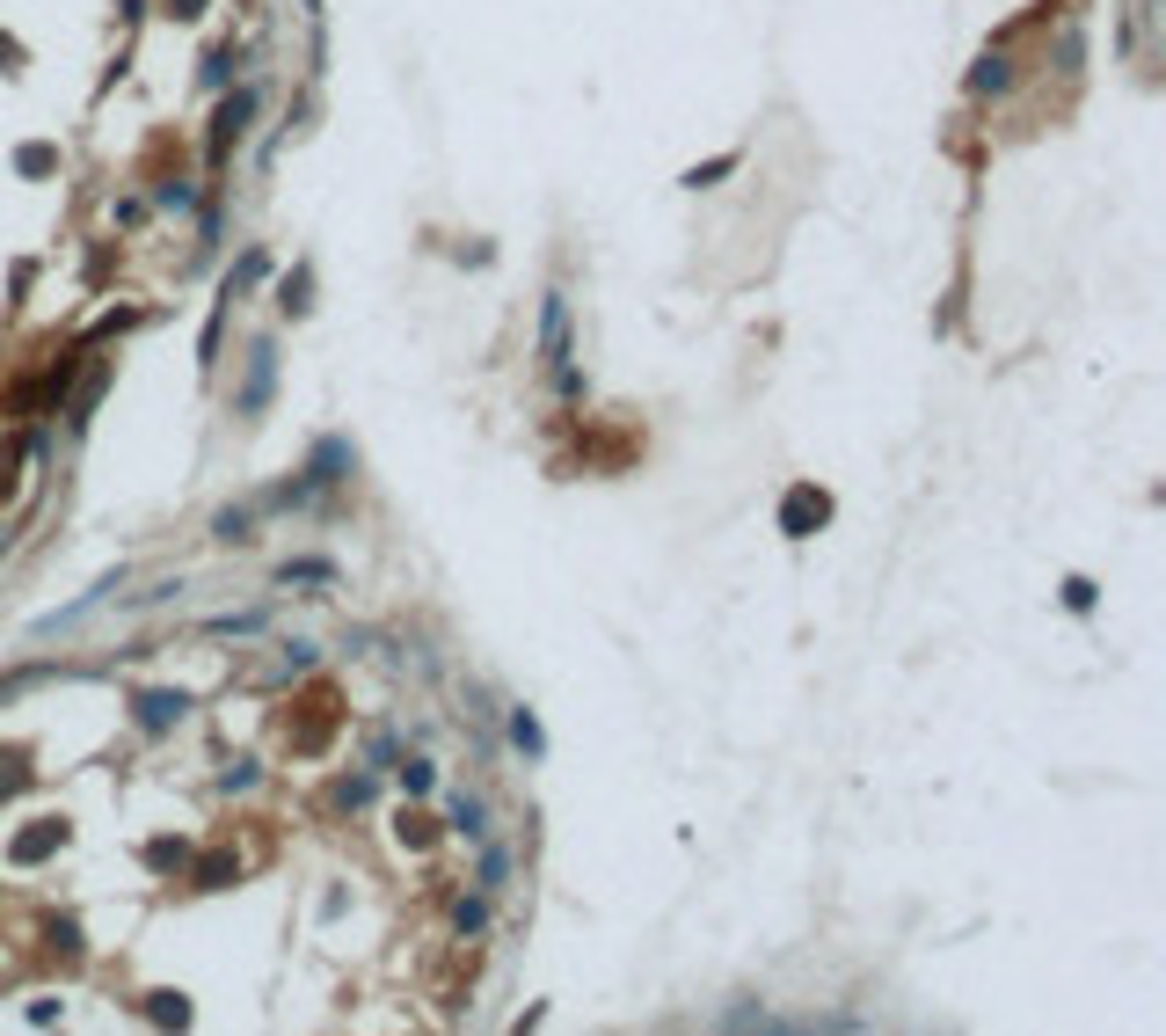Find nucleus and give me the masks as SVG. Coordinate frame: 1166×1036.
<instances>
[{
    "mask_svg": "<svg viewBox=\"0 0 1166 1036\" xmlns=\"http://www.w3.org/2000/svg\"><path fill=\"white\" fill-rule=\"evenodd\" d=\"M270 387H278V351L256 344V351H248V380H241V394H233V417L256 424V417L270 409Z\"/></svg>",
    "mask_w": 1166,
    "mask_h": 1036,
    "instance_id": "f257e3e1",
    "label": "nucleus"
},
{
    "mask_svg": "<svg viewBox=\"0 0 1166 1036\" xmlns=\"http://www.w3.org/2000/svg\"><path fill=\"white\" fill-rule=\"evenodd\" d=\"M248 117H256V88H233L219 103V117H212V162H226V146L248 132Z\"/></svg>",
    "mask_w": 1166,
    "mask_h": 1036,
    "instance_id": "f03ea898",
    "label": "nucleus"
},
{
    "mask_svg": "<svg viewBox=\"0 0 1166 1036\" xmlns=\"http://www.w3.org/2000/svg\"><path fill=\"white\" fill-rule=\"evenodd\" d=\"M540 358L569 365V299L561 292H547V307H540Z\"/></svg>",
    "mask_w": 1166,
    "mask_h": 1036,
    "instance_id": "7ed1b4c3",
    "label": "nucleus"
},
{
    "mask_svg": "<svg viewBox=\"0 0 1166 1036\" xmlns=\"http://www.w3.org/2000/svg\"><path fill=\"white\" fill-rule=\"evenodd\" d=\"M824 519H831V504H824L816 490H795V497H788V511H780V526H788L795 540H802L809 526H824Z\"/></svg>",
    "mask_w": 1166,
    "mask_h": 1036,
    "instance_id": "20e7f679",
    "label": "nucleus"
},
{
    "mask_svg": "<svg viewBox=\"0 0 1166 1036\" xmlns=\"http://www.w3.org/2000/svg\"><path fill=\"white\" fill-rule=\"evenodd\" d=\"M351 460H358V453H351L343 438H328V445L314 453V467H306V483H314V490H328V483H343V467H351Z\"/></svg>",
    "mask_w": 1166,
    "mask_h": 1036,
    "instance_id": "39448f33",
    "label": "nucleus"
},
{
    "mask_svg": "<svg viewBox=\"0 0 1166 1036\" xmlns=\"http://www.w3.org/2000/svg\"><path fill=\"white\" fill-rule=\"evenodd\" d=\"M183 693H139V730H169V723H183Z\"/></svg>",
    "mask_w": 1166,
    "mask_h": 1036,
    "instance_id": "423d86ee",
    "label": "nucleus"
},
{
    "mask_svg": "<svg viewBox=\"0 0 1166 1036\" xmlns=\"http://www.w3.org/2000/svg\"><path fill=\"white\" fill-rule=\"evenodd\" d=\"M1007 81H1014V59H998V51H984V59L970 66V88H977V96H998Z\"/></svg>",
    "mask_w": 1166,
    "mask_h": 1036,
    "instance_id": "0eeeda50",
    "label": "nucleus"
},
{
    "mask_svg": "<svg viewBox=\"0 0 1166 1036\" xmlns=\"http://www.w3.org/2000/svg\"><path fill=\"white\" fill-rule=\"evenodd\" d=\"M452 832L488 839V803H481V795H452Z\"/></svg>",
    "mask_w": 1166,
    "mask_h": 1036,
    "instance_id": "6e6552de",
    "label": "nucleus"
},
{
    "mask_svg": "<svg viewBox=\"0 0 1166 1036\" xmlns=\"http://www.w3.org/2000/svg\"><path fill=\"white\" fill-rule=\"evenodd\" d=\"M263 271H270V256H263V249H248V256H241V263L226 271V299H241V292H248V285H256Z\"/></svg>",
    "mask_w": 1166,
    "mask_h": 1036,
    "instance_id": "1a4fd4ad",
    "label": "nucleus"
},
{
    "mask_svg": "<svg viewBox=\"0 0 1166 1036\" xmlns=\"http://www.w3.org/2000/svg\"><path fill=\"white\" fill-rule=\"evenodd\" d=\"M511 738H518V752H525V759H540V752H547V730L533 723V708H511Z\"/></svg>",
    "mask_w": 1166,
    "mask_h": 1036,
    "instance_id": "9d476101",
    "label": "nucleus"
},
{
    "mask_svg": "<svg viewBox=\"0 0 1166 1036\" xmlns=\"http://www.w3.org/2000/svg\"><path fill=\"white\" fill-rule=\"evenodd\" d=\"M233 876H241V861H233V854H212V861L197 868V891H226Z\"/></svg>",
    "mask_w": 1166,
    "mask_h": 1036,
    "instance_id": "9b49d317",
    "label": "nucleus"
},
{
    "mask_svg": "<svg viewBox=\"0 0 1166 1036\" xmlns=\"http://www.w3.org/2000/svg\"><path fill=\"white\" fill-rule=\"evenodd\" d=\"M504 868H511L504 847H481V868H474V876H481V891H504Z\"/></svg>",
    "mask_w": 1166,
    "mask_h": 1036,
    "instance_id": "f8f14e48",
    "label": "nucleus"
},
{
    "mask_svg": "<svg viewBox=\"0 0 1166 1036\" xmlns=\"http://www.w3.org/2000/svg\"><path fill=\"white\" fill-rule=\"evenodd\" d=\"M452 927H460V934H481V927H488V905H481V898H460V905H452Z\"/></svg>",
    "mask_w": 1166,
    "mask_h": 1036,
    "instance_id": "ddd939ff",
    "label": "nucleus"
},
{
    "mask_svg": "<svg viewBox=\"0 0 1166 1036\" xmlns=\"http://www.w3.org/2000/svg\"><path fill=\"white\" fill-rule=\"evenodd\" d=\"M248 526H256V511H219V519H212L219 540H248Z\"/></svg>",
    "mask_w": 1166,
    "mask_h": 1036,
    "instance_id": "4468645a",
    "label": "nucleus"
},
{
    "mask_svg": "<svg viewBox=\"0 0 1166 1036\" xmlns=\"http://www.w3.org/2000/svg\"><path fill=\"white\" fill-rule=\"evenodd\" d=\"M336 803H343V811H358V803H372V774H351V781L336 788Z\"/></svg>",
    "mask_w": 1166,
    "mask_h": 1036,
    "instance_id": "2eb2a0df",
    "label": "nucleus"
},
{
    "mask_svg": "<svg viewBox=\"0 0 1166 1036\" xmlns=\"http://www.w3.org/2000/svg\"><path fill=\"white\" fill-rule=\"evenodd\" d=\"M431 781H438V774H431L424 759H408V766H401V788H408V795H431Z\"/></svg>",
    "mask_w": 1166,
    "mask_h": 1036,
    "instance_id": "dca6fc26",
    "label": "nucleus"
},
{
    "mask_svg": "<svg viewBox=\"0 0 1166 1036\" xmlns=\"http://www.w3.org/2000/svg\"><path fill=\"white\" fill-rule=\"evenodd\" d=\"M736 162H743V153H722V162H707V169H693V176H686V190H700V183H715V176H729Z\"/></svg>",
    "mask_w": 1166,
    "mask_h": 1036,
    "instance_id": "f3484780",
    "label": "nucleus"
},
{
    "mask_svg": "<svg viewBox=\"0 0 1166 1036\" xmlns=\"http://www.w3.org/2000/svg\"><path fill=\"white\" fill-rule=\"evenodd\" d=\"M278 307H285V314H306V271H299V278H285V292H278Z\"/></svg>",
    "mask_w": 1166,
    "mask_h": 1036,
    "instance_id": "a211bd4d",
    "label": "nucleus"
},
{
    "mask_svg": "<svg viewBox=\"0 0 1166 1036\" xmlns=\"http://www.w3.org/2000/svg\"><path fill=\"white\" fill-rule=\"evenodd\" d=\"M153 1022H190V1007L176 993H153Z\"/></svg>",
    "mask_w": 1166,
    "mask_h": 1036,
    "instance_id": "6ab92c4d",
    "label": "nucleus"
},
{
    "mask_svg": "<svg viewBox=\"0 0 1166 1036\" xmlns=\"http://www.w3.org/2000/svg\"><path fill=\"white\" fill-rule=\"evenodd\" d=\"M1064 606H1071V613H1087V606H1094V584H1087V577H1071V584H1064Z\"/></svg>",
    "mask_w": 1166,
    "mask_h": 1036,
    "instance_id": "aec40b11",
    "label": "nucleus"
},
{
    "mask_svg": "<svg viewBox=\"0 0 1166 1036\" xmlns=\"http://www.w3.org/2000/svg\"><path fill=\"white\" fill-rule=\"evenodd\" d=\"M233 66H241V51H212V59H205V81H226Z\"/></svg>",
    "mask_w": 1166,
    "mask_h": 1036,
    "instance_id": "412c9836",
    "label": "nucleus"
},
{
    "mask_svg": "<svg viewBox=\"0 0 1166 1036\" xmlns=\"http://www.w3.org/2000/svg\"><path fill=\"white\" fill-rule=\"evenodd\" d=\"M169 15H183V23H190V15H205V0H169Z\"/></svg>",
    "mask_w": 1166,
    "mask_h": 1036,
    "instance_id": "4be33fe9",
    "label": "nucleus"
},
{
    "mask_svg": "<svg viewBox=\"0 0 1166 1036\" xmlns=\"http://www.w3.org/2000/svg\"><path fill=\"white\" fill-rule=\"evenodd\" d=\"M15 483V453H0V490H8Z\"/></svg>",
    "mask_w": 1166,
    "mask_h": 1036,
    "instance_id": "5701e85b",
    "label": "nucleus"
}]
</instances>
